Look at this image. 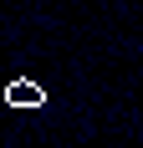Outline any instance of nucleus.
Listing matches in <instances>:
<instances>
[{
    "label": "nucleus",
    "instance_id": "obj_1",
    "mask_svg": "<svg viewBox=\"0 0 143 148\" xmlns=\"http://www.w3.org/2000/svg\"><path fill=\"white\" fill-rule=\"evenodd\" d=\"M5 102H10V107H31V112H36V107L46 102V92L36 87V82H26V77H21V82H10V87H5Z\"/></svg>",
    "mask_w": 143,
    "mask_h": 148
}]
</instances>
